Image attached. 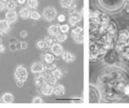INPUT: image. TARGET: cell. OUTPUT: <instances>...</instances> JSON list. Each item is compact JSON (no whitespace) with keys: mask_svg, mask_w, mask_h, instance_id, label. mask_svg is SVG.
<instances>
[{"mask_svg":"<svg viewBox=\"0 0 129 108\" xmlns=\"http://www.w3.org/2000/svg\"><path fill=\"white\" fill-rule=\"evenodd\" d=\"M69 30H70V27H69L67 24H63L60 27V31L63 33H67Z\"/></svg>","mask_w":129,"mask_h":108,"instance_id":"cell-27","label":"cell"},{"mask_svg":"<svg viewBox=\"0 0 129 108\" xmlns=\"http://www.w3.org/2000/svg\"><path fill=\"white\" fill-rule=\"evenodd\" d=\"M125 93H126L127 94H129V86L125 88Z\"/></svg>","mask_w":129,"mask_h":108,"instance_id":"cell-39","label":"cell"},{"mask_svg":"<svg viewBox=\"0 0 129 108\" xmlns=\"http://www.w3.org/2000/svg\"><path fill=\"white\" fill-rule=\"evenodd\" d=\"M53 93L56 95H63L64 94V88L61 85H57L54 87Z\"/></svg>","mask_w":129,"mask_h":108,"instance_id":"cell-16","label":"cell"},{"mask_svg":"<svg viewBox=\"0 0 129 108\" xmlns=\"http://www.w3.org/2000/svg\"><path fill=\"white\" fill-rule=\"evenodd\" d=\"M69 13H70V15H74L76 14V11H75V9L73 8V7H71V8H70V10H69Z\"/></svg>","mask_w":129,"mask_h":108,"instance_id":"cell-33","label":"cell"},{"mask_svg":"<svg viewBox=\"0 0 129 108\" xmlns=\"http://www.w3.org/2000/svg\"><path fill=\"white\" fill-rule=\"evenodd\" d=\"M56 68V65L53 63H46L45 65V69H48V70H51V71H53Z\"/></svg>","mask_w":129,"mask_h":108,"instance_id":"cell-25","label":"cell"},{"mask_svg":"<svg viewBox=\"0 0 129 108\" xmlns=\"http://www.w3.org/2000/svg\"><path fill=\"white\" fill-rule=\"evenodd\" d=\"M10 49L11 51H15L17 50V47H16V44H14V43H11L10 44Z\"/></svg>","mask_w":129,"mask_h":108,"instance_id":"cell-30","label":"cell"},{"mask_svg":"<svg viewBox=\"0 0 129 108\" xmlns=\"http://www.w3.org/2000/svg\"><path fill=\"white\" fill-rule=\"evenodd\" d=\"M35 83L36 86L40 88L42 86H44V84H46V78H45V74H40L37 75L35 78Z\"/></svg>","mask_w":129,"mask_h":108,"instance_id":"cell-9","label":"cell"},{"mask_svg":"<svg viewBox=\"0 0 129 108\" xmlns=\"http://www.w3.org/2000/svg\"><path fill=\"white\" fill-rule=\"evenodd\" d=\"M9 42L11 44V43H14V44H16L18 42V41L16 39H15V38H11V39H10V41H9Z\"/></svg>","mask_w":129,"mask_h":108,"instance_id":"cell-37","label":"cell"},{"mask_svg":"<svg viewBox=\"0 0 129 108\" xmlns=\"http://www.w3.org/2000/svg\"><path fill=\"white\" fill-rule=\"evenodd\" d=\"M64 20H66V16L64 15H60L58 16V21L60 23H63Z\"/></svg>","mask_w":129,"mask_h":108,"instance_id":"cell-31","label":"cell"},{"mask_svg":"<svg viewBox=\"0 0 129 108\" xmlns=\"http://www.w3.org/2000/svg\"><path fill=\"white\" fill-rule=\"evenodd\" d=\"M23 82H22V81H16V86L18 87H22L23 86Z\"/></svg>","mask_w":129,"mask_h":108,"instance_id":"cell-35","label":"cell"},{"mask_svg":"<svg viewBox=\"0 0 129 108\" xmlns=\"http://www.w3.org/2000/svg\"><path fill=\"white\" fill-rule=\"evenodd\" d=\"M56 41H58L60 42H63V41H66V39H67V35H66V33H58L57 35H56Z\"/></svg>","mask_w":129,"mask_h":108,"instance_id":"cell-22","label":"cell"},{"mask_svg":"<svg viewBox=\"0 0 129 108\" xmlns=\"http://www.w3.org/2000/svg\"><path fill=\"white\" fill-rule=\"evenodd\" d=\"M60 3L62 7L68 8V7H71L73 6V0H60Z\"/></svg>","mask_w":129,"mask_h":108,"instance_id":"cell-21","label":"cell"},{"mask_svg":"<svg viewBox=\"0 0 129 108\" xmlns=\"http://www.w3.org/2000/svg\"><path fill=\"white\" fill-rule=\"evenodd\" d=\"M5 52V46L3 44H0V53H3Z\"/></svg>","mask_w":129,"mask_h":108,"instance_id":"cell-36","label":"cell"},{"mask_svg":"<svg viewBox=\"0 0 129 108\" xmlns=\"http://www.w3.org/2000/svg\"><path fill=\"white\" fill-rule=\"evenodd\" d=\"M2 42H3V41H2V39L0 38V44H2Z\"/></svg>","mask_w":129,"mask_h":108,"instance_id":"cell-40","label":"cell"},{"mask_svg":"<svg viewBox=\"0 0 129 108\" xmlns=\"http://www.w3.org/2000/svg\"><path fill=\"white\" fill-rule=\"evenodd\" d=\"M56 16V11L53 7H47L43 11V18L48 22L53 21Z\"/></svg>","mask_w":129,"mask_h":108,"instance_id":"cell-2","label":"cell"},{"mask_svg":"<svg viewBox=\"0 0 129 108\" xmlns=\"http://www.w3.org/2000/svg\"><path fill=\"white\" fill-rule=\"evenodd\" d=\"M14 100V96L11 93H5L2 96V101L4 103H13Z\"/></svg>","mask_w":129,"mask_h":108,"instance_id":"cell-11","label":"cell"},{"mask_svg":"<svg viewBox=\"0 0 129 108\" xmlns=\"http://www.w3.org/2000/svg\"><path fill=\"white\" fill-rule=\"evenodd\" d=\"M30 18L31 19H34V20H38V19H40V15L38 11H33L31 12V15H30Z\"/></svg>","mask_w":129,"mask_h":108,"instance_id":"cell-23","label":"cell"},{"mask_svg":"<svg viewBox=\"0 0 129 108\" xmlns=\"http://www.w3.org/2000/svg\"><path fill=\"white\" fill-rule=\"evenodd\" d=\"M27 6L30 9H36L38 7L37 0H27Z\"/></svg>","mask_w":129,"mask_h":108,"instance_id":"cell-19","label":"cell"},{"mask_svg":"<svg viewBox=\"0 0 129 108\" xmlns=\"http://www.w3.org/2000/svg\"><path fill=\"white\" fill-rule=\"evenodd\" d=\"M31 12V11H30V8L28 7H23L19 11V15L23 19H27L28 18H30Z\"/></svg>","mask_w":129,"mask_h":108,"instance_id":"cell-10","label":"cell"},{"mask_svg":"<svg viewBox=\"0 0 129 108\" xmlns=\"http://www.w3.org/2000/svg\"><path fill=\"white\" fill-rule=\"evenodd\" d=\"M44 70H45V65H44L41 62H35L31 67V71L33 74H42Z\"/></svg>","mask_w":129,"mask_h":108,"instance_id":"cell-5","label":"cell"},{"mask_svg":"<svg viewBox=\"0 0 129 108\" xmlns=\"http://www.w3.org/2000/svg\"><path fill=\"white\" fill-rule=\"evenodd\" d=\"M20 37L23 38H26L27 37V32L26 31H22L21 32H20Z\"/></svg>","mask_w":129,"mask_h":108,"instance_id":"cell-32","label":"cell"},{"mask_svg":"<svg viewBox=\"0 0 129 108\" xmlns=\"http://www.w3.org/2000/svg\"><path fill=\"white\" fill-rule=\"evenodd\" d=\"M18 3L20 5H22V4H24V3H26V0H18Z\"/></svg>","mask_w":129,"mask_h":108,"instance_id":"cell-38","label":"cell"},{"mask_svg":"<svg viewBox=\"0 0 129 108\" xmlns=\"http://www.w3.org/2000/svg\"><path fill=\"white\" fill-rule=\"evenodd\" d=\"M17 19H18V15L17 12L15 11H9L6 13V19L11 24H14L17 21Z\"/></svg>","mask_w":129,"mask_h":108,"instance_id":"cell-6","label":"cell"},{"mask_svg":"<svg viewBox=\"0 0 129 108\" xmlns=\"http://www.w3.org/2000/svg\"><path fill=\"white\" fill-rule=\"evenodd\" d=\"M2 1H4V2H6V3H7V2L8 1V0H2Z\"/></svg>","mask_w":129,"mask_h":108,"instance_id":"cell-41","label":"cell"},{"mask_svg":"<svg viewBox=\"0 0 129 108\" xmlns=\"http://www.w3.org/2000/svg\"><path fill=\"white\" fill-rule=\"evenodd\" d=\"M32 102H33V103H42L43 101H42L41 98H40V97H35L33 98V100H32Z\"/></svg>","mask_w":129,"mask_h":108,"instance_id":"cell-29","label":"cell"},{"mask_svg":"<svg viewBox=\"0 0 129 108\" xmlns=\"http://www.w3.org/2000/svg\"><path fill=\"white\" fill-rule=\"evenodd\" d=\"M51 51L54 55L60 56V55H62L63 53V48L61 45H59V44L55 43L51 46Z\"/></svg>","mask_w":129,"mask_h":108,"instance_id":"cell-8","label":"cell"},{"mask_svg":"<svg viewBox=\"0 0 129 108\" xmlns=\"http://www.w3.org/2000/svg\"><path fill=\"white\" fill-rule=\"evenodd\" d=\"M53 89H54V87H52V85H49V84L46 83L40 87V91H41V93L44 95L49 96L53 93Z\"/></svg>","mask_w":129,"mask_h":108,"instance_id":"cell-7","label":"cell"},{"mask_svg":"<svg viewBox=\"0 0 129 108\" xmlns=\"http://www.w3.org/2000/svg\"><path fill=\"white\" fill-rule=\"evenodd\" d=\"M27 70L25 67L22 65H19L15 68L14 71V78L16 81L25 82L27 78Z\"/></svg>","mask_w":129,"mask_h":108,"instance_id":"cell-1","label":"cell"},{"mask_svg":"<svg viewBox=\"0 0 129 108\" xmlns=\"http://www.w3.org/2000/svg\"><path fill=\"white\" fill-rule=\"evenodd\" d=\"M16 7H17V4L15 0H8L7 2V9L8 11H15Z\"/></svg>","mask_w":129,"mask_h":108,"instance_id":"cell-17","label":"cell"},{"mask_svg":"<svg viewBox=\"0 0 129 108\" xmlns=\"http://www.w3.org/2000/svg\"><path fill=\"white\" fill-rule=\"evenodd\" d=\"M42 58L46 63H52L54 61V56L50 53H44L42 55Z\"/></svg>","mask_w":129,"mask_h":108,"instance_id":"cell-14","label":"cell"},{"mask_svg":"<svg viewBox=\"0 0 129 108\" xmlns=\"http://www.w3.org/2000/svg\"><path fill=\"white\" fill-rule=\"evenodd\" d=\"M45 78H46V83L49 84V85L54 86L56 85V81H57V78H56L53 74H45Z\"/></svg>","mask_w":129,"mask_h":108,"instance_id":"cell-12","label":"cell"},{"mask_svg":"<svg viewBox=\"0 0 129 108\" xmlns=\"http://www.w3.org/2000/svg\"><path fill=\"white\" fill-rule=\"evenodd\" d=\"M72 37H74V41L78 43L82 44L83 42V31L82 28L81 27H78V28L74 29L72 31Z\"/></svg>","mask_w":129,"mask_h":108,"instance_id":"cell-4","label":"cell"},{"mask_svg":"<svg viewBox=\"0 0 129 108\" xmlns=\"http://www.w3.org/2000/svg\"><path fill=\"white\" fill-rule=\"evenodd\" d=\"M11 31V23L7 19H0V37L7 35Z\"/></svg>","mask_w":129,"mask_h":108,"instance_id":"cell-3","label":"cell"},{"mask_svg":"<svg viewBox=\"0 0 129 108\" xmlns=\"http://www.w3.org/2000/svg\"><path fill=\"white\" fill-rule=\"evenodd\" d=\"M27 48V44L26 42H21V49H26Z\"/></svg>","mask_w":129,"mask_h":108,"instance_id":"cell-34","label":"cell"},{"mask_svg":"<svg viewBox=\"0 0 129 108\" xmlns=\"http://www.w3.org/2000/svg\"><path fill=\"white\" fill-rule=\"evenodd\" d=\"M36 46L38 49H40V50H43L44 49H45V48L48 47L47 43L45 42V41H43V40H40V41L36 42Z\"/></svg>","mask_w":129,"mask_h":108,"instance_id":"cell-20","label":"cell"},{"mask_svg":"<svg viewBox=\"0 0 129 108\" xmlns=\"http://www.w3.org/2000/svg\"><path fill=\"white\" fill-rule=\"evenodd\" d=\"M62 59L64 60V61L70 63L74 61V57L72 53H70V52H64V53H62Z\"/></svg>","mask_w":129,"mask_h":108,"instance_id":"cell-13","label":"cell"},{"mask_svg":"<svg viewBox=\"0 0 129 108\" xmlns=\"http://www.w3.org/2000/svg\"><path fill=\"white\" fill-rule=\"evenodd\" d=\"M44 41H45V42L47 43L48 47H51L53 44H55L54 40L52 37H46L45 38H44Z\"/></svg>","mask_w":129,"mask_h":108,"instance_id":"cell-24","label":"cell"},{"mask_svg":"<svg viewBox=\"0 0 129 108\" xmlns=\"http://www.w3.org/2000/svg\"><path fill=\"white\" fill-rule=\"evenodd\" d=\"M79 20H80V18L78 17V15H71V16L69 18V23H70L72 26H75L77 23H78Z\"/></svg>","mask_w":129,"mask_h":108,"instance_id":"cell-18","label":"cell"},{"mask_svg":"<svg viewBox=\"0 0 129 108\" xmlns=\"http://www.w3.org/2000/svg\"><path fill=\"white\" fill-rule=\"evenodd\" d=\"M59 31H60V28L56 25H52L48 27V32L49 35H56L58 33H59Z\"/></svg>","mask_w":129,"mask_h":108,"instance_id":"cell-15","label":"cell"},{"mask_svg":"<svg viewBox=\"0 0 129 108\" xmlns=\"http://www.w3.org/2000/svg\"><path fill=\"white\" fill-rule=\"evenodd\" d=\"M52 74H53L57 79L61 78V77H62V73H61V71H60V69H55L53 71H52Z\"/></svg>","mask_w":129,"mask_h":108,"instance_id":"cell-26","label":"cell"},{"mask_svg":"<svg viewBox=\"0 0 129 108\" xmlns=\"http://www.w3.org/2000/svg\"><path fill=\"white\" fill-rule=\"evenodd\" d=\"M7 9V3L0 0V12H3Z\"/></svg>","mask_w":129,"mask_h":108,"instance_id":"cell-28","label":"cell"}]
</instances>
